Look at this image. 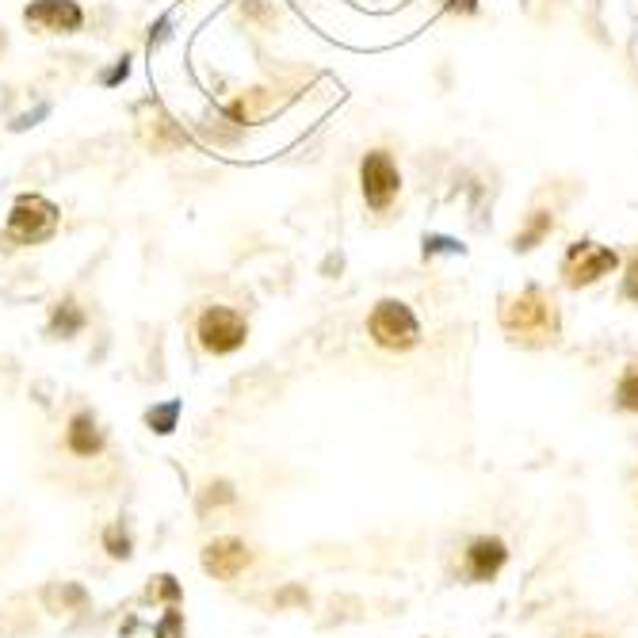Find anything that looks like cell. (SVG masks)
<instances>
[{
    "instance_id": "cell-19",
    "label": "cell",
    "mask_w": 638,
    "mask_h": 638,
    "mask_svg": "<svg viewBox=\"0 0 638 638\" xmlns=\"http://www.w3.org/2000/svg\"><path fill=\"white\" fill-rule=\"evenodd\" d=\"M176 413H180V405L169 402V405H161V409H149L146 421L157 428V432H172V425H176Z\"/></svg>"
},
{
    "instance_id": "cell-24",
    "label": "cell",
    "mask_w": 638,
    "mask_h": 638,
    "mask_svg": "<svg viewBox=\"0 0 638 638\" xmlns=\"http://www.w3.org/2000/svg\"><path fill=\"white\" fill-rule=\"evenodd\" d=\"M130 73V62L127 58H123V62L115 65V69H111V73H104V85H119V81H123V77H127Z\"/></svg>"
},
{
    "instance_id": "cell-15",
    "label": "cell",
    "mask_w": 638,
    "mask_h": 638,
    "mask_svg": "<svg viewBox=\"0 0 638 638\" xmlns=\"http://www.w3.org/2000/svg\"><path fill=\"white\" fill-rule=\"evenodd\" d=\"M199 134H203L207 142H214V146H234V142H241V127L230 123L226 115H222V119H207V123L199 127Z\"/></svg>"
},
{
    "instance_id": "cell-22",
    "label": "cell",
    "mask_w": 638,
    "mask_h": 638,
    "mask_svg": "<svg viewBox=\"0 0 638 638\" xmlns=\"http://www.w3.org/2000/svg\"><path fill=\"white\" fill-rule=\"evenodd\" d=\"M623 295L627 298H635L638 302V256L627 264V276H623Z\"/></svg>"
},
{
    "instance_id": "cell-18",
    "label": "cell",
    "mask_w": 638,
    "mask_h": 638,
    "mask_svg": "<svg viewBox=\"0 0 638 638\" xmlns=\"http://www.w3.org/2000/svg\"><path fill=\"white\" fill-rule=\"evenodd\" d=\"M104 547H107L111 558H130V539L119 524H111V528L104 532Z\"/></svg>"
},
{
    "instance_id": "cell-4",
    "label": "cell",
    "mask_w": 638,
    "mask_h": 638,
    "mask_svg": "<svg viewBox=\"0 0 638 638\" xmlns=\"http://www.w3.org/2000/svg\"><path fill=\"white\" fill-rule=\"evenodd\" d=\"M360 188L371 211H386L394 203V195L402 188V172L394 165V157L386 149H371L360 165Z\"/></svg>"
},
{
    "instance_id": "cell-23",
    "label": "cell",
    "mask_w": 638,
    "mask_h": 638,
    "mask_svg": "<svg viewBox=\"0 0 638 638\" xmlns=\"http://www.w3.org/2000/svg\"><path fill=\"white\" fill-rule=\"evenodd\" d=\"M447 12H455V16H474L478 12V0H444Z\"/></svg>"
},
{
    "instance_id": "cell-1",
    "label": "cell",
    "mask_w": 638,
    "mask_h": 638,
    "mask_svg": "<svg viewBox=\"0 0 638 638\" xmlns=\"http://www.w3.org/2000/svg\"><path fill=\"white\" fill-rule=\"evenodd\" d=\"M501 325L516 344H528V348H543L558 337V306L554 298H547L539 287H528L520 298L505 302L501 310Z\"/></svg>"
},
{
    "instance_id": "cell-17",
    "label": "cell",
    "mask_w": 638,
    "mask_h": 638,
    "mask_svg": "<svg viewBox=\"0 0 638 638\" xmlns=\"http://www.w3.org/2000/svg\"><path fill=\"white\" fill-rule=\"evenodd\" d=\"M241 12H245L249 20L260 23V27H272V23H276V8H272L268 0H241Z\"/></svg>"
},
{
    "instance_id": "cell-10",
    "label": "cell",
    "mask_w": 638,
    "mask_h": 638,
    "mask_svg": "<svg viewBox=\"0 0 638 638\" xmlns=\"http://www.w3.org/2000/svg\"><path fill=\"white\" fill-rule=\"evenodd\" d=\"M505 558H509V551H505L501 539H478V543H470L467 551V574L474 581H490L505 566Z\"/></svg>"
},
{
    "instance_id": "cell-21",
    "label": "cell",
    "mask_w": 638,
    "mask_h": 638,
    "mask_svg": "<svg viewBox=\"0 0 638 638\" xmlns=\"http://www.w3.org/2000/svg\"><path fill=\"white\" fill-rule=\"evenodd\" d=\"M153 596H165V600H176V596H180V585H176V577H169V574L157 577V585H149V600H153Z\"/></svg>"
},
{
    "instance_id": "cell-7",
    "label": "cell",
    "mask_w": 638,
    "mask_h": 638,
    "mask_svg": "<svg viewBox=\"0 0 638 638\" xmlns=\"http://www.w3.org/2000/svg\"><path fill=\"white\" fill-rule=\"evenodd\" d=\"M23 23L50 35H73L85 27V12L77 0H31L23 8Z\"/></svg>"
},
{
    "instance_id": "cell-12",
    "label": "cell",
    "mask_w": 638,
    "mask_h": 638,
    "mask_svg": "<svg viewBox=\"0 0 638 638\" xmlns=\"http://www.w3.org/2000/svg\"><path fill=\"white\" fill-rule=\"evenodd\" d=\"M85 310L73 302V298H65V302H58L54 306V314H50V333L54 337H62V341H69V337H77L81 329H85Z\"/></svg>"
},
{
    "instance_id": "cell-11",
    "label": "cell",
    "mask_w": 638,
    "mask_h": 638,
    "mask_svg": "<svg viewBox=\"0 0 638 638\" xmlns=\"http://www.w3.org/2000/svg\"><path fill=\"white\" fill-rule=\"evenodd\" d=\"M65 444L73 455H81V459H92V455H100V447H104V432L96 425V417L92 413H77L69 428H65Z\"/></svg>"
},
{
    "instance_id": "cell-6",
    "label": "cell",
    "mask_w": 638,
    "mask_h": 638,
    "mask_svg": "<svg viewBox=\"0 0 638 638\" xmlns=\"http://www.w3.org/2000/svg\"><path fill=\"white\" fill-rule=\"evenodd\" d=\"M249 337V329H245V318L230 310V306H211V310H203V318H199V344L214 352V356H230L237 352L241 344Z\"/></svg>"
},
{
    "instance_id": "cell-9",
    "label": "cell",
    "mask_w": 638,
    "mask_h": 638,
    "mask_svg": "<svg viewBox=\"0 0 638 638\" xmlns=\"http://www.w3.org/2000/svg\"><path fill=\"white\" fill-rule=\"evenodd\" d=\"M283 100H287V96H276L272 88H253V92L237 96L234 104H226V119L237 123V127H245V123H260V119H264V115H272Z\"/></svg>"
},
{
    "instance_id": "cell-3",
    "label": "cell",
    "mask_w": 638,
    "mask_h": 638,
    "mask_svg": "<svg viewBox=\"0 0 638 638\" xmlns=\"http://www.w3.org/2000/svg\"><path fill=\"white\" fill-rule=\"evenodd\" d=\"M58 234V207L43 195H20L8 214V241L12 245H43Z\"/></svg>"
},
{
    "instance_id": "cell-14",
    "label": "cell",
    "mask_w": 638,
    "mask_h": 638,
    "mask_svg": "<svg viewBox=\"0 0 638 638\" xmlns=\"http://www.w3.org/2000/svg\"><path fill=\"white\" fill-rule=\"evenodd\" d=\"M551 230H554L551 211H535L532 218H528V226L512 237V249H516V253H528V249H535V245L551 234Z\"/></svg>"
},
{
    "instance_id": "cell-16",
    "label": "cell",
    "mask_w": 638,
    "mask_h": 638,
    "mask_svg": "<svg viewBox=\"0 0 638 638\" xmlns=\"http://www.w3.org/2000/svg\"><path fill=\"white\" fill-rule=\"evenodd\" d=\"M616 398H619V405H623V409L638 413V367H627V371H623Z\"/></svg>"
},
{
    "instance_id": "cell-25",
    "label": "cell",
    "mask_w": 638,
    "mask_h": 638,
    "mask_svg": "<svg viewBox=\"0 0 638 638\" xmlns=\"http://www.w3.org/2000/svg\"><path fill=\"white\" fill-rule=\"evenodd\" d=\"M4 46H8V35H4V27H0V50H4Z\"/></svg>"
},
{
    "instance_id": "cell-13",
    "label": "cell",
    "mask_w": 638,
    "mask_h": 638,
    "mask_svg": "<svg viewBox=\"0 0 638 638\" xmlns=\"http://www.w3.org/2000/svg\"><path fill=\"white\" fill-rule=\"evenodd\" d=\"M149 123H153V127H149V142H153V149H172V146H184V142H188V134L176 127L157 104H153V119H149Z\"/></svg>"
},
{
    "instance_id": "cell-20",
    "label": "cell",
    "mask_w": 638,
    "mask_h": 638,
    "mask_svg": "<svg viewBox=\"0 0 638 638\" xmlns=\"http://www.w3.org/2000/svg\"><path fill=\"white\" fill-rule=\"evenodd\" d=\"M180 635H184V619H180L176 608H169L165 619H161V627H157V638H180Z\"/></svg>"
},
{
    "instance_id": "cell-5",
    "label": "cell",
    "mask_w": 638,
    "mask_h": 638,
    "mask_svg": "<svg viewBox=\"0 0 638 638\" xmlns=\"http://www.w3.org/2000/svg\"><path fill=\"white\" fill-rule=\"evenodd\" d=\"M616 268H619L616 249H604V245H596V241H574L566 260H562V276H566L570 287H589V283L604 279L608 272H616Z\"/></svg>"
},
{
    "instance_id": "cell-8",
    "label": "cell",
    "mask_w": 638,
    "mask_h": 638,
    "mask_svg": "<svg viewBox=\"0 0 638 638\" xmlns=\"http://www.w3.org/2000/svg\"><path fill=\"white\" fill-rule=\"evenodd\" d=\"M253 562V554L249 547L234 539V535H226V539H214L203 547V570L214 577V581H234L237 574H245V566Z\"/></svg>"
},
{
    "instance_id": "cell-2",
    "label": "cell",
    "mask_w": 638,
    "mask_h": 638,
    "mask_svg": "<svg viewBox=\"0 0 638 638\" xmlns=\"http://www.w3.org/2000/svg\"><path fill=\"white\" fill-rule=\"evenodd\" d=\"M367 333L379 348H390V352H409L413 344L421 341V325H417V314L398 302V298H383L371 318H367Z\"/></svg>"
}]
</instances>
